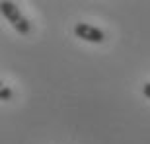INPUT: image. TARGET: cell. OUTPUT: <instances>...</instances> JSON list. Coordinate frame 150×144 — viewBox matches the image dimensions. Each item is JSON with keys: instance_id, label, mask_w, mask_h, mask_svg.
<instances>
[{"instance_id": "cell-1", "label": "cell", "mask_w": 150, "mask_h": 144, "mask_svg": "<svg viewBox=\"0 0 150 144\" xmlns=\"http://www.w3.org/2000/svg\"><path fill=\"white\" fill-rule=\"evenodd\" d=\"M0 12H2L4 20L10 23L14 29H16L18 33H22V35H28V33H29L31 25H29L28 18L22 14V10L18 8L16 2H8V0H2V2H0Z\"/></svg>"}, {"instance_id": "cell-2", "label": "cell", "mask_w": 150, "mask_h": 144, "mask_svg": "<svg viewBox=\"0 0 150 144\" xmlns=\"http://www.w3.org/2000/svg\"><path fill=\"white\" fill-rule=\"evenodd\" d=\"M74 35H76L78 39L88 41V43H103V41H105V33H103L100 28H96L92 23H84V22L74 25Z\"/></svg>"}, {"instance_id": "cell-3", "label": "cell", "mask_w": 150, "mask_h": 144, "mask_svg": "<svg viewBox=\"0 0 150 144\" xmlns=\"http://www.w3.org/2000/svg\"><path fill=\"white\" fill-rule=\"evenodd\" d=\"M12 97V90L8 88V86H2V90H0V100L2 101H8Z\"/></svg>"}, {"instance_id": "cell-4", "label": "cell", "mask_w": 150, "mask_h": 144, "mask_svg": "<svg viewBox=\"0 0 150 144\" xmlns=\"http://www.w3.org/2000/svg\"><path fill=\"white\" fill-rule=\"evenodd\" d=\"M142 94H144L146 97L150 100V82H148V84H144V88H142Z\"/></svg>"}]
</instances>
